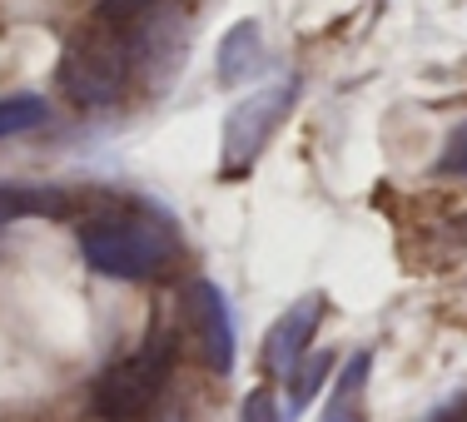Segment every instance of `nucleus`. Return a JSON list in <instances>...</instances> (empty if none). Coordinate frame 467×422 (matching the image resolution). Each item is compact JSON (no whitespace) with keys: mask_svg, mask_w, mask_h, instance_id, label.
Masks as SVG:
<instances>
[{"mask_svg":"<svg viewBox=\"0 0 467 422\" xmlns=\"http://www.w3.org/2000/svg\"><path fill=\"white\" fill-rule=\"evenodd\" d=\"M438 174L467 180V119H462V125L448 135V144H442V154H438Z\"/></svg>","mask_w":467,"mask_h":422,"instance_id":"11","label":"nucleus"},{"mask_svg":"<svg viewBox=\"0 0 467 422\" xmlns=\"http://www.w3.org/2000/svg\"><path fill=\"white\" fill-rule=\"evenodd\" d=\"M174 358H180V338L174 328L154 324L125 358H115L90 387V413L99 422H140L154 413L174 377Z\"/></svg>","mask_w":467,"mask_h":422,"instance_id":"2","label":"nucleus"},{"mask_svg":"<svg viewBox=\"0 0 467 422\" xmlns=\"http://www.w3.org/2000/svg\"><path fill=\"white\" fill-rule=\"evenodd\" d=\"M189 314H194V333H199V348H204L209 368L234 373V308L219 293V283L194 279V288H189Z\"/></svg>","mask_w":467,"mask_h":422,"instance_id":"5","label":"nucleus"},{"mask_svg":"<svg viewBox=\"0 0 467 422\" xmlns=\"http://www.w3.org/2000/svg\"><path fill=\"white\" fill-rule=\"evenodd\" d=\"M294 99H298V80L288 75V80L259 85L249 99H239V105L229 109V119H224V174H244L259 160V149L288 119Z\"/></svg>","mask_w":467,"mask_h":422,"instance_id":"4","label":"nucleus"},{"mask_svg":"<svg viewBox=\"0 0 467 422\" xmlns=\"http://www.w3.org/2000/svg\"><path fill=\"white\" fill-rule=\"evenodd\" d=\"M46 119V99L20 95V99H0V139L20 135V129H36Z\"/></svg>","mask_w":467,"mask_h":422,"instance_id":"10","label":"nucleus"},{"mask_svg":"<svg viewBox=\"0 0 467 422\" xmlns=\"http://www.w3.org/2000/svg\"><path fill=\"white\" fill-rule=\"evenodd\" d=\"M55 80H60V90L85 109L115 105L130 85V40L119 36V26H105V20L75 30L60 50Z\"/></svg>","mask_w":467,"mask_h":422,"instance_id":"3","label":"nucleus"},{"mask_svg":"<svg viewBox=\"0 0 467 422\" xmlns=\"http://www.w3.org/2000/svg\"><path fill=\"white\" fill-rule=\"evenodd\" d=\"M318 318H324V298L318 293H308V298H298L294 308L279 318V324L269 328V338H264V368L269 373H294V363L308 353V343H314V328H318Z\"/></svg>","mask_w":467,"mask_h":422,"instance_id":"6","label":"nucleus"},{"mask_svg":"<svg viewBox=\"0 0 467 422\" xmlns=\"http://www.w3.org/2000/svg\"><path fill=\"white\" fill-rule=\"evenodd\" d=\"M438 422H462V407H452V413H442Z\"/></svg>","mask_w":467,"mask_h":422,"instance_id":"14","label":"nucleus"},{"mask_svg":"<svg viewBox=\"0 0 467 422\" xmlns=\"http://www.w3.org/2000/svg\"><path fill=\"white\" fill-rule=\"evenodd\" d=\"M328 422H363V417H348V413H338V417H328Z\"/></svg>","mask_w":467,"mask_h":422,"instance_id":"15","label":"nucleus"},{"mask_svg":"<svg viewBox=\"0 0 467 422\" xmlns=\"http://www.w3.org/2000/svg\"><path fill=\"white\" fill-rule=\"evenodd\" d=\"M239 422H284V417H279V403H274V393H269V387H254V393L244 397V413H239Z\"/></svg>","mask_w":467,"mask_h":422,"instance_id":"12","label":"nucleus"},{"mask_svg":"<svg viewBox=\"0 0 467 422\" xmlns=\"http://www.w3.org/2000/svg\"><path fill=\"white\" fill-rule=\"evenodd\" d=\"M80 253L105 279H160L180 259V229L160 204H119L80 224Z\"/></svg>","mask_w":467,"mask_h":422,"instance_id":"1","label":"nucleus"},{"mask_svg":"<svg viewBox=\"0 0 467 422\" xmlns=\"http://www.w3.org/2000/svg\"><path fill=\"white\" fill-rule=\"evenodd\" d=\"M269 65V50H264V30L254 20H239V26L224 30L219 40V80L224 85H244Z\"/></svg>","mask_w":467,"mask_h":422,"instance_id":"7","label":"nucleus"},{"mask_svg":"<svg viewBox=\"0 0 467 422\" xmlns=\"http://www.w3.org/2000/svg\"><path fill=\"white\" fill-rule=\"evenodd\" d=\"M140 10H154V0H99V20H105V26H125Z\"/></svg>","mask_w":467,"mask_h":422,"instance_id":"13","label":"nucleus"},{"mask_svg":"<svg viewBox=\"0 0 467 422\" xmlns=\"http://www.w3.org/2000/svg\"><path fill=\"white\" fill-rule=\"evenodd\" d=\"M328 368H333V353H304L294 363V373H288V403L294 407L314 403V393L328 383Z\"/></svg>","mask_w":467,"mask_h":422,"instance_id":"9","label":"nucleus"},{"mask_svg":"<svg viewBox=\"0 0 467 422\" xmlns=\"http://www.w3.org/2000/svg\"><path fill=\"white\" fill-rule=\"evenodd\" d=\"M70 209V194L50 184H0V234L20 219H55Z\"/></svg>","mask_w":467,"mask_h":422,"instance_id":"8","label":"nucleus"},{"mask_svg":"<svg viewBox=\"0 0 467 422\" xmlns=\"http://www.w3.org/2000/svg\"><path fill=\"white\" fill-rule=\"evenodd\" d=\"M462 422H467V407H462Z\"/></svg>","mask_w":467,"mask_h":422,"instance_id":"16","label":"nucleus"}]
</instances>
